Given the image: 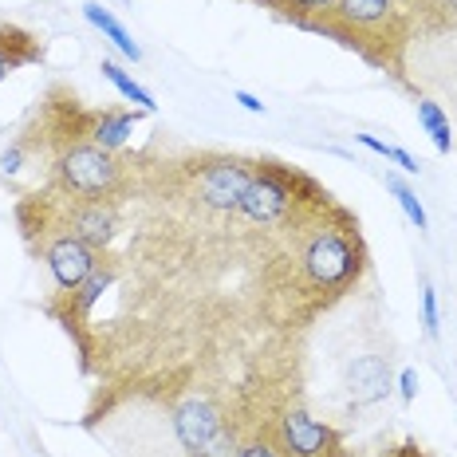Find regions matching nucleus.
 <instances>
[{"instance_id": "f257e3e1", "label": "nucleus", "mask_w": 457, "mask_h": 457, "mask_svg": "<svg viewBox=\"0 0 457 457\" xmlns=\"http://www.w3.org/2000/svg\"><path fill=\"white\" fill-rule=\"evenodd\" d=\"M312 32H323L343 47H355L359 55H367L378 68H398V52L406 44L403 32V8L398 0H336L328 16L320 24H312Z\"/></svg>"}, {"instance_id": "f03ea898", "label": "nucleus", "mask_w": 457, "mask_h": 457, "mask_svg": "<svg viewBox=\"0 0 457 457\" xmlns=\"http://www.w3.org/2000/svg\"><path fill=\"white\" fill-rule=\"evenodd\" d=\"M135 186V158L122 150H103L95 142H79L52 158V189L83 202H114Z\"/></svg>"}, {"instance_id": "7ed1b4c3", "label": "nucleus", "mask_w": 457, "mask_h": 457, "mask_svg": "<svg viewBox=\"0 0 457 457\" xmlns=\"http://www.w3.org/2000/svg\"><path fill=\"white\" fill-rule=\"evenodd\" d=\"M174 434L189 457H233L241 445V430L228 422V414L213 398L186 395L174 406Z\"/></svg>"}, {"instance_id": "20e7f679", "label": "nucleus", "mask_w": 457, "mask_h": 457, "mask_svg": "<svg viewBox=\"0 0 457 457\" xmlns=\"http://www.w3.org/2000/svg\"><path fill=\"white\" fill-rule=\"evenodd\" d=\"M264 430L272 434L280 457H351L336 426L308 414L296 403L280 406V411L264 422Z\"/></svg>"}, {"instance_id": "39448f33", "label": "nucleus", "mask_w": 457, "mask_h": 457, "mask_svg": "<svg viewBox=\"0 0 457 457\" xmlns=\"http://www.w3.org/2000/svg\"><path fill=\"white\" fill-rule=\"evenodd\" d=\"M47 197H52L55 221L68 228V233H75L83 245H91L95 253L111 249V241L119 237V205L114 202H83V197H68L52 186H47Z\"/></svg>"}, {"instance_id": "423d86ee", "label": "nucleus", "mask_w": 457, "mask_h": 457, "mask_svg": "<svg viewBox=\"0 0 457 457\" xmlns=\"http://www.w3.org/2000/svg\"><path fill=\"white\" fill-rule=\"evenodd\" d=\"M343 386H347L351 403L355 406H375L383 403L390 395V386H395V370H390V359L375 355V351H367V355H355L347 363V375H343Z\"/></svg>"}, {"instance_id": "0eeeda50", "label": "nucleus", "mask_w": 457, "mask_h": 457, "mask_svg": "<svg viewBox=\"0 0 457 457\" xmlns=\"http://www.w3.org/2000/svg\"><path fill=\"white\" fill-rule=\"evenodd\" d=\"M44 60V40L21 24H0V83L12 71Z\"/></svg>"}, {"instance_id": "6e6552de", "label": "nucleus", "mask_w": 457, "mask_h": 457, "mask_svg": "<svg viewBox=\"0 0 457 457\" xmlns=\"http://www.w3.org/2000/svg\"><path fill=\"white\" fill-rule=\"evenodd\" d=\"M135 122H138L135 111H99L95 130H91V142L95 146H103V150H122L127 146V138L135 135Z\"/></svg>"}, {"instance_id": "1a4fd4ad", "label": "nucleus", "mask_w": 457, "mask_h": 457, "mask_svg": "<svg viewBox=\"0 0 457 457\" xmlns=\"http://www.w3.org/2000/svg\"><path fill=\"white\" fill-rule=\"evenodd\" d=\"M83 16H87V21H91L95 28H99V32L107 36V40H111L114 47H119V52L127 55L130 63H138V60H142V47H138L135 40H130V32H127V28H122L119 21H114V16H111L103 4H95V0H87V4H83Z\"/></svg>"}, {"instance_id": "9d476101", "label": "nucleus", "mask_w": 457, "mask_h": 457, "mask_svg": "<svg viewBox=\"0 0 457 457\" xmlns=\"http://www.w3.org/2000/svg\"><path fill=\"white\" fill-rule=\"evenodd\" d=\"M99 71H103V79H107L111 87L122 95V99L138 103V111H142V114H150V111L158 107V103H154V95H150L146 87H142V83L135 79V75H127V71H122L114 60H103V63H99Z\"/></svg>"}, {"instance_id": "9b49d317", "label": "nucleus", "mask_w": 457, "mask_h": 457, "mask_svg": "<svg viewBox=\"0 0 457 457\" xmlns=\"http://www.w3.org/2000/svg\"><path fill=\"white\" fill-rule=\"evenodd\" d=\"M264 4L276 8L284 21H292L300 28H312V24H320L331 8H336V0H264Z\"/></svg>"}, {"instance_id": "f8f14e48", "label": "nucleus", "mask_w": 457, "mask_h": 457, "mask_svg": "<svg viewBox=\"0 0 457 457\" xmlns=\"http://www.w3.org/2000/svg\"><path fill=\"white\" fill-rule=\"evenodd\" d=\"M418 122H422V130L430 135V142L437 146V154H450L453 150V135H450V119L442 114V107H437L434 99H418Z\"/></svg>"}, {"instance_id": "ddd939ff", "label": "nucleus", "mask_w": 457, "mask_h": 457, "mask_svg": "<svg viewBox=\"0 0 457 457\" xmlns=\"http://www.w3.org/2000/svg\"><path fill=\"white\" fill-rule=\"evenodd\" d=\"M383 182H386V189H390V194H395V202H398V209H403V213H406V221H411V225L418 228V233H426V228H430V217H426L422 202H418L414 186H406V182H403V178H398V174H386Z\"/></svg>"}, {"instance_id": "4468645a", "label": "nucleus", "mask_w": 457, "mask_h": 457, "mask_svg": "<svg viewBox=\"0 0 457 457\" xmlns=\"http://www.w3.org/2000/svg\"><path fill=\"white\" fill-rule=\"evenodd\" d=\"M359 142H363L367 150H375V154H383L386 162H395V166H403L406 174H418V158L411 154V150H403V146H390V142H383V138H375V135H359Z\"/></svg>"}, {"instance_id": "2eb2a0df", "label": "nucleus", "mask_w": 457, "mask_h": 457, "mask_svg": "<svg viewBox=\"0 0 457 457\" xmlns=\"http://www.w3.org/2000/svg\"><path fill=\"white\" fill-rule=\"evenodd\" d=\"M233 457H280V450H276L272 434L264 430V422H261L256 430H249V434L241 437V445H237Z\"/></svg>"}, {"instance_id": "dca6fc26", "label": "nucleus", "mask_w": 457, "mask_h": 457, "mask_svg": "<svg viewBox=\"0 0 457 457\" xmlns=\"http://www.w3.org/2000/svg\"><path fill=\"white\" fill-rule=\"evenodd\" d=\"M422 323H426V336L437 339V296L430 280H422Z\"/></svg>"}, {"instance_id": "f3484780", "label": "nucleus", "mask_w": 457, "mask_h": 457, "mask_svg": "<svg viewBox=\"0 0 457 457\" xmlns=\"http://www.w3.org/2000/svg\"><path fill=\"white\" fill-rule=\"evenodd\" d=\"M24 158H28V150H24V142L16 138L12 146H8L4 154H0V170H4V174H16V170L24 166Z\"/></svg>"}, {"instance_id": "a211bd4d", "label": "nucleus", "mask_w": 457, "mask_h": 457, "mask_svg": "<svg viewBox=\"0 0 457 457\" xmlns=\"http://www.w3.org/2000/svg\"><path fill=\"white\" fill-rule=\"evenodd\" d=\"M398 386H403V403H414V395H418V370L406 367L403 375H398Z\"/></svg>"}, {"instance_id": "6ab92c4d", "label": "nucleus", "mask_w": 457, "mask_h": 457, "mask_svg": "<svg viewBox=\"0 0 457 457\" xmlns=\"http://www.w3.org/2000/svg\"><path fill=\"white\" fill-rule=\"evenodd\" d=\"M237 103H241L245 111H253V114H264V103L256 99V95H249V91H237Z\"/></svg>"}]
</instances>
